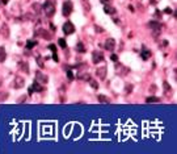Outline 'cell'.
<instances>
[{
    "instance_id": "1",
    "label": "cell",
    "mask_w": 177,
    "mask_h": 154,
    "mask_svg": "<svg viewBox=\"0 0 177 154\" xmlns=\"http://www.w3.org/2000/svg\"><path fill=\"white\" fill-rule=\"evenodd\" d=\"M41 7H42V11L45 12V15H46L47 17H51L55 13V4L51 2V0H46Z\"/></svg>"
},
{
    "instance_id": "2",
    "label": "cell",
    "mask_w": 177,
    "mask_h": 154,
    "mask_svg": "<svg viewBox=\"0 0 177 154\" xmlns=\"http://www.w3.org/2000/svg\"><path fill=\"white\" fill-rule=\"evenodd\" d=\"M148 26H150V29H152L153 36H157V34H160V32H161V24H160L159 21L152 20V21L148 22Z\"/></svg>"
},
{
    "instance_id": "3",
    "label": "cell",
    "mask_w": 177,
    "mask_h": 154,
    "mask_svg": "<svg viewBox=\"0 0 177 154\" xmlns=\"http://www.w3.org/2000/svg\"><path fill=\"white\" fill-rule=\"evenodd\" d=\"M129 71H130V68L129 67H126V66H123L122 63H117L116 62V72L118 74V75H121V76H125V75H127L129 74Z\"/></svg>"
},
{
    "instance_id": "4",
    "label": "cell",
    "mask_w": 177,
    "mask_h": 154,
    "mask_svg": "<svg viewBox=\"0 0 177 154\" xmlns=\"http://www.w3.org/2000/svg\"><path fill=\"white\" fill-rule=\"evenodd\" d=\"M73 9V4L71 0H66V2L63 3V15L64 16H70L71 12Z\"/></svg>"
},
{
    "instance_id": "5",
    "label": "cell",
    "mask_w": 177,
    "mask_h": 154,
    "mask_svg": "<svg viewBox=\"0 0 177 154\" xmlns=\"http://www.w3.org/2000/svg\"><path fill=\"white\" fill-rule=\"evenodd\" d=\"M36 81L38 83H42V84H46L49 82V76L45 75V74L42 71H37L36 72Z\"/></svg>"
},
{
    "instance_id": "6",
    "label": "cell",
    "mask_w": 177,
    "mask_h": 154,
    "mask_svg": "<svg viewBox=\"0 0 177 154\" xmlns=\"http://www.w3.org/2000/svg\"><path fill=\"white\" fill-rule=\"evenodd\" d=\"M63 32H64L66 36H68V34H72L73 32H75V26H73L72 22H70V21L66 22V24L63 25Z\"/></svg>"
},
{
    "instance_id": "7",
    "label": "cell",
    "mask_w": 177,
    "mask_h": 154,
    "mask_svg": "<svg viewBox=\"0 0 177 154\" xmlns=\"http://www.w3.org/2000/svg\"><path fill=\"white\" fill-rule=\"evenodd\" d=\"M92 61H93V63H100V62L104 61V54L101 53V51H93L92 53Z\"/></svg>"
},
{
    "instance_id": "8",
    "label": "cell",
    "mask_w": 177,
    "mask_h": 154,
    "mask_svg": "<svg viewBox=\"0 0 177 154\" xmlns=\"http://www.w3.org/2000/svg\"><path fill=\"white\" fill-rule=\"evenodd\" d=\"M24 84H25V81H24V78H21V76H16L15 78V82H13V87L15 88H22L24 87Z\"/></svg>"
},
{
    "instance_id": "9",
    "label": "cell",
    "mask_w": 177,
    "mask_h": 154,
    "mask_svg": "<svg viewBox=\"0 0 177 154\" xmlns=\"http://www.w3.org/2000/svg\"><path fill=\"white\" fill-rule=\"evenodd\" d=\"M114 48H116V41H114V38H108L105 41V49L109 50V51H113Z\"/></svg>"
},
{
    "instance_id": "10",
    "label": "cell",
    "mask_w": 177,
    "mask_h": 154,
    "mask_svg": "<svg viewBox=\"0 0 177 154\" xmlns=\"http://www.w3.org/2000/svg\"><path fill=\"white\" fill-rule=\"evenodd\" d=\"M96 75L99 76L100 79H105V76H106V67H99L96 70Z\"/></svg>"
},
{
    "instance_id": "11",
    "label": "cell",
    "mask_w": 177,
    "mask_h": 154,
    "mask_svg": "<svg viewBox=\"0 0 177 154\" xmlns=\"http://www.w3.org/2000/svg\"><path fill=\"white\" fill-rule=\"evenodd\" d=\"M140 57H142V59L143 61H147V59H150V57H151V51L148 50V49H143L140 51Z\"/></svg>"
},
{
    "instance_id": "12",
    "label": "cell",
    "mask_w": 177,
    "mask_h": 154,
    "mask_svg": "<svg viewBox=\"0 0 177 154\" xmlns=\"http://www.w3.org/2000/svg\"><path fill=\"white\" fill-rule=\"evenodd\" d=\"M104 12L108 13V15H114V13H116V8H113L112 5L105 4V5H104Z\"/></svg>"
},
{
    "instance_id": "13",
    "label": "cell",
    "mask_w": 177,
    "mask_h": 154,
    "mask_svg": "<svg viewBox=\"0 0 177 154\" xmlns=\"http://www.w3.org/2000/svg\"><path fill=\"white\" fill-rule=\"evenodd\" d=\"M19 67H20L25 74H29V72H30V71H29V65H28V62H20V63H19Z\"/></svg>"
},
{
    "instance_id": "14",
    "label": "cell",
    "mask_w": 177,
    "mask_h": 154,
    "mask_svg": "<svg viewBox=\"0 0 177 154\" xmlns=\"http://www.w3.org/2000/svg\"><path fill=\"white\" fill-rule=\"evenodd\" d=\"M77 78L79 79H83V81H89L91 79V75H89V72H87V71H80L79 72V75H77Z\"/></svg>"
},
{
    "instance_id": "15",
    "label": "cell",
    "mask_w": 177,
    "mask_h": 154,
    "mask_svg": "<svg viewBox=\"0 0 177 154\" xmlns=\"http://www.w3.org/2000/svg\"><path fill=\"white\" fill-rule=\"evenodd\" d=\"M7 58V51H5V48L4 46H0V63L5 61Z\"/></svg>"
},
{
    "instance_id": "16",
    "label": "cell",
    "mask_w": 177,
    "mask_h": 154,
    "mask_svg": "<svg viewBox=\"0 0 177 154\" xmlns=\"http://www.w3.org/2000/svg\"><path fill=\"white\" fill-rule=\"evenodd\" d=\"M32 88H33V91H37V92H42V91H43V87H42V86L39 84V83H38L37 81H36V82L33 83Z\"/></svg>"
},
{
    "instance_id": "17",
    "label": "cell",
    "mask_w": 177,
    "mask_h": 154,
    "mask_svg": "<svg viewBox=\"0 0 177 154\" xmlns=\"http://www.w3.org/2000/svg\"><path fill=\"white\" fill-rule=\"evenodd\" d=\"M75 49H76V51H79V53H84V51H85V46H84L81 42H77Z\"/></svg>"
},
{
    "instance_id": "18",
    "label": "cell",
    "mask_w": 177,
    "mask_h": 154,
    "mask_svg": "<svg viewBox=\"0 0 177 154\" xmlns=\"http://www.w3.org/2000/svg\"><path fill=\"white\" fill-rule=\"evenodd\" d=\"M37 45V41H34V40H29V41L26 42V49L28 50H30L32 48H34Z\"/></svg>"
},
{
    "instance_id": "19",
    "label": "cell",
    "mask_w": 177,
    "mask_h": 154,
    "mask_svg": "<svg viewBox=\"0 0 177 154\" xmlns=\"http://www.w3.org/2000/svg\"><path fill=\"white\" fill-rule=\"evenodd\" d=\"M2 32L3 34H4V37H8V34H9V30H8V26H7V24H3L2 25Z\"/></svg>"
},
{
    "instance_id": "20",
    "label": "cell",
    "mask_w": 177,
    "mask_h": 154,
    "mask_svg": "<svg viewBox=\"0 0 177 154\" xmlns=\"http://www.w3.org/2000/svg\"><path fill=\"white\" fill-rule=\"evenodd\" d=\"M146 101L147 103H159V101H160V99L156 98V96H150V98L146 99Z\"/></svg>"
},
{
    "instance_id": "21",
    "label": "cell",
    "mask_w": 177,
    "mask_h": 154,
    "mask_svg": "<svg viewBox=\"0 0 177 154\" xmlns=\"http://www.w3.org/2000/svg\"><path fill=\"white\" fill-rule=\"evenodd\" d=\"M32 8H33V11H34L36 13H39V12H41V5H39L38 3H34V4L32 5Z\"/></svg>"
},
{
    "instance_id": "22",
    "label": "cell",
    "mask_w": 177,
    "mask_h": 154,
    "mask_svg": "<svg viewBox=\"0 0 177 154\" xmlns=\"http://www.w3.org/2000/svg\"><path fill=\"white\" fill-rule=\"evenodd\" d=\"M97 99H99L100 103H109V99H108L106 96H104V95H99V96H97Z\"/></svg>"
},
{
    "instance_id": "23",
    "label": "cell",
    "mask_w": 177,
    "mask_h": 154,
    "mask_svg": "<svg viewBox=\"0 0 177 154\" xmlns=\"http://www.w3.org/2000/svg\"><path fill=\"white\" fill-rule=\"evenodd\" d=\"M163 87H164V90H165V92H167V94L172 92V88H170V86L168 84V82H164L163 83Z\"/></svg>"
},
{
    "instance_id": "24",
    "label": "cell",
    "mask_w": 177,
    "mask_h": 154,
    "mask_svg": "<svg viewBox=\"0 0 177 154\" xmlns=\"http://www.w3.org/2000/svg\"><path fill=\"white\" fill-rule=\"evenodd\" d=\"M89 84L92 86V88H95V90H99V83H97L96 81H93V79H89Z\"/></svg>"
},
{
    "instance_id": "25",
    "label": "cell",
    "mask_w": 177,
    "mask_h": 154,
    "mask_svg": "<svg viewBox=\"0 0 177 154\" xmlns=\"http://www.w3.org/2000/svg\"><path fill=\"white\" fill-rule=\"evenodd\" d=\"M58 42H59V46H60V48H63V49L67 48V42H66V40H64V38H59V41H58Z\"/></svg>"
},
{
    "instance_id": "26",
    "label": "cell",
    "mask_w": 177,
    "mask_h": 154,
    "mask_svg": "<svg viewBox=\"0 0 177 154\" xmlns=\"http://www.w3.org/2000/svg\"><path fill=\"white\" fill-rule=\"evenodd\" d=\"M36 34H41L42 37H47V38H50V34H49V33H47L46 30H38V32L36 33Z\"/></svg>"
},
{
    "instance_id": "27",
    "label": "cell",
    "mask_w": 177,
    "mask_h": 154,
    "mask_svg": "<svg viewBox=\"0 0 177 154\" xmlns=\"http://www.w3.org/2000/svg\"><path fill=\"white\" fill-rule=\"evenodd\" d=\"M66 72H67V76H68V79H70V81H72V79H73L72 70H71V68H66Z\"/></svg>"
},
{
    "instance_id": "28",
    "label": "cell",
    "mask_w": 177,
    "mask_h": 154,
    "mask_svg": "<svg viewBox=\"0 0 177 154\" xmlns=\"http://www.w3.org/2000/svg\"><path fill=\"white\" fill-rule=\"evenodd\" d=\"M37 63H38V66L41 67V68L45 66V65H43V62H42V58H41V57H38V58H37Z\"/></svg>"
},
{
    "instance_id": "29",
    "label": "cell",
    "mask_w": 177,
    "mask_h": 154,
    "mask_svg": "<svg viewBox=\"0 0 177 154\" xmlns=\"http://www.w3.org/2000/svg\"><path fill=\"white\" fill-rule=\"evenodd\" d=\"M95 30H96L97 33H102V32H104V29H102L101 26H97V25L95 26Z\"/></svg>"
},
{
    "instance_id": "30",
    "label": "cell",
    "mask_w": 177,
    "mask_h": 154,
    "mask_svg": "<svg viewBox=\"0 0 177 154\" xmlns=\"http://www.w3.org/2000/svg\"><path fill=\"white\" fill-rule=\"evenodd\" d=\"M49 49H50L51 51H53V53H55V51H56V48H55V45H53V44H51V45H49Z\"/></svg>"
},
{
    "instance_id": "31",
    "label": "cell",
    "mask_w": 177,
    "mask_h": 154,
    "mask_svg": "<svg viewBox=\"0 0 177 154\" xmlns=\"http://www.w3.org/2000/svg\"><path fill=\"white\" fill-rule=\"evenodd\" d=\"M110 59H112L113 62H117V61H118V55H116V54H112Z\"/></svg>"
},
{
    "instance_id": "32",
    "label": "cell",
    "mask_w": 177,
    "mask_h": 154,
    "mask_svg": "<svg viewBox=\"0 0 177 154\" xmlns=\"http://www.w3.org/2000/svg\"><path fill=\"white\" fill-rule=\"evenodd\" d=\"M131 90H133V86H127V87H126V92L130 94V91H131Z\"/></svg>"
},
{
    "instance_id": "33",
    "label": "cell",
    "mask_w": 177,
    "mask_h": 154,
    "mask_svg": "<svg viewBox=\"0 0 177 154\" xmlns=\"http://www.w3.org/2000/svg\"><path fill=\"white\" fill-rule=\"evenodd\" d=\"M164 12L167 13V15H170V13H172V9H170V8H167V9L164 11Z\"/></svg>"
},
{
    "instance_id": "34",
    "label": "cell",
    "mask_w": 177,
    "mask_h": 154,
    "mask_svg": "<svg viewBox=\"0 0 177 154\" xmlns=\"http://www.w3.org/2000/svg\"><path fill=\"white\" fill-rule=\"evenodd\" d=\"M53 59H54L55 62H58V55H56V53H54V54H53Z\"/></svg>"
},
{
    "instance_id": "35",
    "label": "cell",
    "mask_w": 177,
    "mask_h": 154,
    "mask_svg": "<svg viewBox=\"0 0 177 154\" xmlns=\"http://www.w3.org/2000/svg\"><path fill=\"white\" fill-rule=\"evenodd\" d=\"M129 9L131 11V12H134V7H133V5H129Z\"/></svg>"
},
{
    "instance_id": "36",
    "label": "cell",
    "mask_w": 177,
    "mask_h": 154,
    "mask_svg": "<svg viewBox=\"0 0 177 154\" xmlns=\"http://www.w3.org/2000/svg\"><path fill=\"white\" fill-rule=\"evenodd\" d=\"M101 2L104 3V4H106V3H110V0H101Z\"/></svg>"
},
{
    "instance_id": "37",
    "label": "cell",
    "mask_w": 177,
    "mask_h": 154,
    "mask_svg": "<svg viewBox=\"0 0 177 154\" xmlns=\"http://www.w3.org/2000/svg\"><path fill=\"white\" fill-rule=\"evenodd\" d=\"M32 94H33V88L30 87V88H29V95H32Z\"/></svg>"
},
{
    "instance_id": "38",
    "label": "cell",
    "mask_w": 177,
    "mask_h": 154,
    "mask_svg": "<svg viewBox=\"0 0 177 154\" xmlns=\"http://www.w3.org/2000/svg\"><path fill=\"white\" fill-rule=\"evenodd\" d=\"M2 84H3V79H2V78H0V86H2Z\"/></svg>"
},
{
    "instance_id": "39",
    "label": "cell",
    "mask_w": 177,
    "mask_h": 154,
    "mask_svg": "<svg viewBox=\"0 0 177 154\" xmlns=\"http://www.w3.org/2000/svg\"><path fill=\"white\" fill-rule=\"evenodd\" d=\"M81 2H85V0H81Z\"/></svg>"
},
{
    "instance_id": "40",
    "label": "cell",
    "mask_w": 177,
    "mask_h": 154,
    "mask_svg": "<svg viewBox=\"0 0 177 154\" xmlns=\"http://www.w3.org/2000/svg\"><path fill=\"white\" fill-rule=\"evenodd\" d=\"M0 3H2V2H0Z\"/></svg>"
}]
</instances>
